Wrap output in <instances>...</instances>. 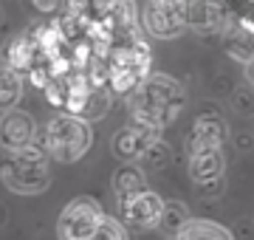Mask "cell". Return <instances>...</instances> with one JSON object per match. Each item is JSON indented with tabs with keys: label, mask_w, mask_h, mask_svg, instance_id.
<instances>
[{
	"label": "cell",
	"mask_w": 254,
	"mask_h": 240,
	"mask_svg": "<svg viewBox=\"0 0 254 240\" xmlns=\"http://www.w3.org/2000/svg\"><path fill=\"white\" fill-rule=\"evenodd\" d=\"M184 108V88L173 76H147L144 82L133 91V116L144 121H153L158 127L173 124L175 116Z\"/></svg>",
	"instance_id": "1"
},
{
	"label": "cell",
	"mask_w": 254,
	"mask_h": 240,
	"mask_svg": "<svg viewBox=\"0 0 254 240\" xmlns=\"http://www.w3.org/2000/svg\"><path fill=\"white\" fill-rule=\"evenodd\" d=\"M48 150H40L28 144L23 150H11L9 158L0 167V178L11 192L20 195H37L43 192L51 181V170H48Z\"/></svg>",
	"instance_id": "2"
},
{
	"label": "cell",
	"mask_w": 254,
	"mask_h": 240,
	"mask_svg": "<svg viewBox=\"0 0 254 240\" xmlns=\"http://www.w3.org/2000/svg\"><path fill=\"white\" fill-rule=\"evenodd\" d=\"M93 144V130L91 121L73 116V113H63L57 119L48 121L46 127V150L48 156H54L63 164L79 161Z\"/></svg>",
	"instance_id": "3"
},
{
	"label": "cell",
	"mask_w": 254,
	"mask_h": 240,
	"mask_svg": "<svg viewBox=\"0 0 254 240\" xmlns=\"http://www.w3.org/2000/svg\"><path fill=\"white\" fill-rule=\"evenodd\" d=\"M102 206L93 198H76L63 209L60 221H57V238L60 240H91L93 232L99 229Z\"/></svg>",
	"instance_id": "4"
},
{
	"label": "cell",
	"mask_w": 254,
	"mask_h": 240,
	"mask_svg": "<svg viewBox=\"0 0 254 240\" xmlns=\"http://www.w3.org/2000/svg\"><path fill=\"white\" fill-rule=\"evenodd\" d=\"M141 17L147 34L158 40L178 37L190 23V0H150Z\"/></svg>",
	"instance_id": "5"
},
{
	"label": "cell",
	"mask_w": 254,
	"mask_h": 240,
	"mask_svg": "<svg viewBox=\"0 0 254 240\" xmlns=\"http://www.w3.org/2000/svg\"><path fill=\"white\" fill-rule=\"evenodd\" d=\"M119 203H122V221L127 226H133V229H153V226L161 223L164 203L167 201H161L150 189H141V192L130 195V198H125Z\"/></svg>",
	"instance_id": "6"
},
{
	"label": "cell",
	"mask_w": 254,
	"mask_h": 240,
	"mask_svg": "<svg viewBox=\"0 0 254 240\" xmlns=\"http://www.w3.org/2000/svg\"><path fill=\"white\" fill-rule=\"evenodd\" d=\"M31 139H34V119L26 111L11 108L0 116V147H6L9 153L23 150L31 144Z\"/></svg>",
	"instance_id": "7"
},
{
	"label": "cell",
	"mask_w": 254,
	"mask_h": 240,
	"mask_svg": "<svg viewBox=\"0 0 254 240\" xmlns=\"http://www.w3.org/2000/svg\"><path fill=\"white\" fill-rule=\"evenodd\" d=\"M226 136H229L226 121L218 119V116H203V119H198L192 124V133L187 139V150H190V156L203 153V150H220Z\"/></svg>",
	"instance_id": "8"
},
{
	"label": "cell",
	"mask_w": 254,
	"mask_h": 240,
	"mask_svg": "<svg viewBox=\"0 0 254 240\" xmlns=\"http://www.w3.org/2000/svg\"><path fill=\"white\" fill-rule=\"evenodd\" d=\"M226 20L223 0H190V23L198 31H215Z\"/></svg>",
	"instance_id": "9"
},
{
	"label": "cell",
	"mask_w": 254,
	"mask_h": 240,
	"mask_svg": "<svg viewBox=\"0 0 254 240\" xmlns=\"http://www.w3.org/2000/svg\"><path fill=\"white\" fill-rule=\"evenodd\" d=\"M223 170H226V161H223V153L220 150H203V153L190 156V178L195 184L220 178Z\"/></svg>",
	"instance_id": "10"
},
{
	"label": "cell",
	"mask_w": 254,
	"mask_h": 240,
	"mask_svg": "<svg viewBox=\"0 0 254 240\" xmlns=\"http://www.w3.org/2000/svg\"><path fill=\"white\" fill-rule=\"evenodd\" d=\"M6 60H9L11 68H17L20 74H23V71H31V65L43 60V57H40V48H37V43H34V37H31V31L17 34V37L11 40L9 48H6Z\"/></svg>",
	"instance_id": "11"
},
{
	"label": "cell",
	"mask_w": 254,
	"mask_h": 240,
	"mask_svg": "<svg viewBox=\"0 0 254 240\" xmlns=\"http://www.w3.org/2000/svg\"><path fill=\"white\" fill-rule=\"evenodd\" d=\"M144 184H147L144 173H141V167H136V164H122L116 170V176H113V189H116L119 201H125V198H130V195L147 189Z\"/></svg>",
	"instance_id": "12"
},
{
	"label": "cell",
	"mask_w": 254,
	"mask_h": 240,
	"mask_svg": "<svg viewBox=\"0 0 254 240\" xmlns=\"http://www.w3.org/2000/svg\"><path fill=\"white\" fill-rule=\"evenodd\" d=\"M23 96V76L17 68L3 65L0 68V111H11Z\"/></svg>",
	"instance_id": "13"
},
{
	"label": "cell",
	"mask_w": 254,
	"mask_h": 240,
	"mask_svg": "<svg viewBox=\"0 0 254 240\" xmlns=\"http://www.w3.org/2000/svg\"><path fill=\"white\" fill-rule=\"evenodd\" d=\"M175 240H232L229 229H223L220 223H212V221H190L184 226Z\"/></svg>",
	"instance_id": "14"
},
{
	"label": "cell",
	"mask_w": 254,
	"mask_h": 240,
	"mask_svg": "<svg viewBox=\"0 0 254 240\" xmlns=\"http://www.w3.org/2000/svg\"><path fill=\"white\" fill-rule=\"evenodd\" d=\"M192 218H190V212H187V203H181V201H170V203H164V215H161V226L167 235H178V232L190 223Z\"/></svg>",
	"instance_id": "15"
},
{
	"label": "cell",
	"mask_w": 254,
	"mask_h": 240,
	"mask_svg": "<svg viewBox=\"0 0 254 240\" xmlns=\"http://www.w3.org/2000/svg\"><path fill=\"white\" fill-rule=\"evenodd\" d=\"M108 111H110V91L108 88H96V85H93L79 116L82 119H88V121H96V119H102Z\"/></svg>",
	"instance_id": "16"
},
{
	"label": "cell",
	"mask_w": 254,
	"mask_h": 240,
	"mask_svg": "<svg viewBox=\"0 0 254 240\" xmlns=\"http://www.w3.org/2000/svg\"><path fill=\"white\" fill-rule=\"evenodd\" d=\"M138 161H141L144 167L164 170V167L173 161V150H170V144H164V141L158 139V141H153V144H150V147H147L141 156H138Z\"/></svg>",
	"instance_id": "17"
},
{
	"label": "cell",
	"mask_w": 254,
	"mask_h": 240,
	"mask_svg": "<svg viewBox=\"0 0 254 240\" xmlns=\"http://www.w3.org/2000/svg\"><path fill=\"white\" fill-rule=\"evenodd\" d=\"M91 240H127V232H125V226L119 221H113V218H102V223H99V229L93 232V238Z\"/></svg>",
	"instance_id": "18"
},
{
	"label": "cell",
	"mask_w": 254,
	"mask_h": 240,
	"mask_svg": "<svg viewBox=\"0 0 254 240\" xmlns=\"http://www.w3.org/2000/svg\"><path fill=\"white\" fill-rule=\"evenodd\" d=\"M198 192L203 195V198H218V195L223 192V184H220V178H212V181L198 184Z\"/></svg>",
	"instance_id": "19"
},
{
	"label": "cell",
	"mask_w": 254,
	"mask_h": 240,
	"mask_svg": "<svg viewBox=\"0 0 254 240\" xmlns=\"http://www.w3.org/2000/svg\"><path fill=\"white\" fill-rule=\"evenodd\" d=\"M31 6H34L40 14H51V11H57L63 6V0H31Z\"/></svg>",
	"instance_id": "20"
},
{
	"label": "cell",
	"mask_w": 254,
	"mask_h": 240,
	"mask_svg": "<svg viewBox=\"0 0 254 240\" xmlns=\"http://www.w3.org/2000/svg\"><path fill=\"white\" fill-rule=\"evenodd\" d=\"M235 102H237V111H243V108H246V111H252V108H254V99H252V96H246V99H243V91H237Z\"/></svg>",
	"instance_id": "21"
},
{
	"label": "cell",
	"mask_w": 254,
	"mask_h": 240,
	"mask_svg": "<svg viewBox=\"0 0 254 240\" xmlns=\"http://www.w3.org/2000/svg\"><path fill=\"white\" fill-rule=\"evenodd\" d=\"M246 76H249V82L254 85V54H252V60L246 62Z\"/></svg>",
	"instance_id": "22"
}]
</instances>
